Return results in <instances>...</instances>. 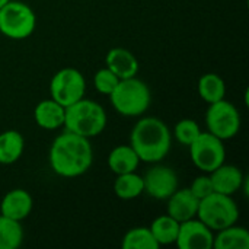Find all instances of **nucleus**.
I'll use <instances>...</instances> for the list:
<instances>
[{
  "instance_id": "nucleus-1",
  "label": "nucleus",
  "mask_w": 249,
  "mask_h": 249,
  "mask_svg": "<svg viewBox=\"0 0 249 249\" xmlns=\"http://www.w3.org/2000/svg\"><path fill=\"white\" fill-rule=\"evenodd\" d=\"M48 160L53 172L58 177L77 178L90 169L93 149L89 139L66 130L54 139Z\"/></svg>"
},
{
  "instance_id": "nucleus-2",
  "label": "nucleus",
  "mask_w": 249,
  "mask_h": 249,
  "mask_svg": "<svg viewBox=\"0 0 249 249\" xmlns=\"http://www.w3.org/2000/svg\"><path fill=\"white\" fill-rule=\"evenodd\" d=\"M130 146L140 162L159 163L171 150L172 133L160 118L144 117L134 124L130 134Z\"/></svg>"
},
{
  "instance_id": "nucleus-3",
  "label": "nucleus",
  "mask_w": 249,
  "mask_h": 249,
  "mask_svg": "<svg viewBox=\"0 0 249 249\" xmlns=\"http://www.w3.org/2000/svg\"><path fill=\"white\" fill-rule=\"evenodd\" d=\"M107 112L104 107L92 99L82 98L66 107L64 128L86 139L99 136L107 127Z\"/></svg>"
},
{
  "instance_id": "nucleus-4",
  "label": "nucleus",
  "mask_w": 249,
  "mask_h": 249,
  "mask_svg": "<svg viewBox=\"0 0 249 249\" xmlns=\"http://www.w3.org/2000/svg\"><path fill=\"white\" fill-rule=\"evenodd\" d=\"M114 109L124 117H140L143 115L152 102V92L149 86L134 77L121 79L109 95Z\"/></svg>"
},
{
  "instance_id": "nucleus-5",
  "label": "nucleus",
  "mask_w": 249,
  "mask_h": 249,
  "mask_svg": "<svg viewBox=\"0 0 249 249\" xmlns=\"http://www.w3.org/2000/svg\"><path fill=\"white\" fill-rule=\"evenodd\" d=\"M197 219H200L213 232H219L228 226L238 223L239 207L232 196L214 191L206 198L200 200Z\"/></svg>"
},
{
  "instance_id": "nucleus-6",
  "label": "nucleus",
  "mask_w": 249,
  "mask_h": 249,
  "mask_svg": "<svg viewBox=\"0 0 249 249\" xmlns=\"http://www.w3.org/2000/svg\"><path fill=\"white\" fill-rule=\"evenodd\" d=\"M36 26V16L32 7L19 0H10L0 7V34L10 39L31 36Z\"/></svg>"
},
{
  "instance_id": "nucleus-7",
  "label": "nucleus",
  "mask_w": 249,
  "mask_h": 249,
  "mask_svg": "<svg viewBox=\"0 0 249 249\" xmlns=\"http://www.w3.org/2000/svg\"><path fill=\"white\" fill-rule=\"evenodd\" d=\"M241 123V114L232 102L220 99L217 102L209 104V109L206 112L207 131L220 140L225 142L238 136Z\"/></svg>"
},
{
  "instance_id": "nucleus-8",
  "label": "nucleus",
  "mask_w": 249,
  "mask_h": 249,
  "mask_svg": "<svg viewBox=\"0 0 249 249\" xmlns=\"http://www.w3.org/2000/svg\"><path fill=\"white\" fill-rule=\"evenodd\" d=\"M188 147L193 163L204 174L213 172L226 162V147L223 140L209 131H201V134Z\"/></svg>"
},
{
  "instance_id": "nucleus-9",
  "label": "nucleus",
  "mask_w": 249,
  "mask_h": 249,
  "mask_svg": "<svg viewBox=\"0 0 249 249\" xmlns=\"http://www.w3.org/2000/svg\"><path fill=\"white\" fill-rule=\"evenodd\" d=\"M50 95L64 108L85 98L86 80L85 76L73 67L58 70L50 82Z\"/></svg>"
},
{
  "instance_id": "nucleus-10",
  "label": "nucleus",
  "mask_w": 249,
  "mask_h": 249,
  "mask_svg": "<svg viewBox=\"0 0 249 249\" xmlns=\"http://www.w3.org/2000/svg\"><path fill=\"white\" fill-rule=\"evenodd\" d=\"M144 193L152 198L166 200L178 190V175L177 172L165 165L155 163L143 177Z\"/></svg>"
},
{
  "instance_id": "nucleus-11",
  "label": "nucleus",
  "mask_w": 249,
  "mask_h": 249,
  "mask_svg": "<svg viewBox=\"0 0 249 249\" xmlns=\"http://www.w3.org/2000/svg\"><path fill=\"white\" fill-rule=\"evenodd\" d=\"M214 232L200 219L194 217L179 223V232L175 245L179 249H212Z\"/></svg>"
},
{
  "instance_id": "nucleus-12",
  "label": "nucleus",
  "mask_w": 249,
  "mask_h": 249,
  "mask_svg": "<svg viewBox=\"0 0 249 249\" xmlns=\"http://www.w3.org/2000/svg\"><path fill=\"white\" fill-rule=\"evenodd\" d=\"M166 212L179 223L197 217L200 200L191 193L190 188H178L166 198Z\"/></svg>"
},
{
  "instance_id": "nucleus-13",
  "label": "nucleus",
  "mask_w": 249,
  "mask_h": 249,
  "mask_svg": "<svg viewBox=\"0 0 249 249\" xmlns=\"http://www.w3.org/2000/svg\"><path fill=\"white\" fill-rule=\"evenodd\" d=\"M34 207L31 194L23 188H15L4 194L0 203V214L9 219L22 222L26 219Z\"/></svg>"
},
{
  "instance_id": "nucleus-14",
  "label": "nucleus",
  "mask_w": 249,
  "mask_h": 249,
  "mask_svg": "<svg viewBox=\"0 0 249 249\" xmlns=\"http://www.w3.org/2000/svg\"><path fill=\"white\" fill-rule=\"evenodd\" d=\"M210 179L213 182V188L216 193L233 196L242 190V185L247 177L238 166L228 165L225 162L219 168H216L213 172H210Z\"/></svg>"
},
{
  "instance_id": "nucleus-15",
  "label": "nucleus",
  "mask_w": 249,
  "mask_h": 249,
  "mask_svg": "<svg viewBox=\"0 0 249 249\" xmlns=\"http://www.w3.org/2000/svg\"><path fill=\"white\" fill-rule=\"evenodd\" d=\"M105 64L120 80L137 76L140 69L137 57L123 47L111 48L105 55Z\"/></svg>"
},
{
  "instance_id": "nucleus-16",
  "label": "nucleus",
  "mask_w": 249,
  "mask_h": 249,
  "mask_svg": "<svg viewBox=\"0 0 249 249\" xmlns=\"http://www.w3.org/2000/svg\"><path fill=\"white\" fill-rule=\"evenodd\" d=\"M64 112L66 108L53 98H50L36 104L34 109V120L38 127L53 131L64 125Z\"/></svg>"
},
{
  "instance_id": "nucleus-17",
  "label": "nucleus",
  "mask_w": 249,
  "mask_h": 249,
  "mask_svg": "<svg viewBox=\"0 0 249 249\" xmlns=\"http://www.w3.org/2000/svg\"><path fill=\"white\" fill-rule=\"evenodd\" d=\"M139 165L140 159L130 144H120L108 155V166L115 175L136 172Z\"/></svg>"
},
{
  "instance_id": "nucleus-18",
  "label": "nucleus",
  "mask_w": 249,
  "mask_h": 249,
  "mask_svg": "<svg viewBox=\"0 0 249 249\" xmlns=\"http://www.w3.org/2000/svg\"><path fill=\"white\" fill-rule=\"evenodd\" d=\"M25 150V139L18 130L0 133V165H12L20 159Z\"/></svg>"
},
{
  "instance_id": "nucleus-19",
  "label": "nucleus",
  "mask_w": 249,
  "mask_h": 249,
  "mask_svg": "<svg viewBox=\"0 0 249 249\" xmlns=\"http://www.w3.org/2000/svg\"><path fill=\"white\" fill-rule=\"evenodd\" d=\"M213 248L216 249H249V232L236 223L228 226L214 235Z\"/></svg>"
},
{
  "instance_id": "nucleus-20",
  "label": "nucleus",
  "mask_w": 249,
  "mask_h": 249,
  "mask_svg": "<svg viewBox=\"0 0 249 249\" xmlns=\"http://www.w3.org/2000/svg\"><path fill=\"white\" fill-rule=\"evenodd\" d=\"M150 232L158 242L159 247L163 245H172L177 242L178 232H179V222L171 217L168 213L156 217L150 225Z\"/></svg>"
},
{
  "instance_id": "nucleus-21",
  "label": "nucleus",
  "mask_w": 249,
  "mask_h": 249,
  "mask_svg": "<svg viewBox=\"0 0 249 249\" xmlns=\"http://www.w3.org/2000/svg\"><path fill=\"white\" fill-rule=\"evenodd\" d=\"M197 90L200 98L207 102L213 104L226 96V83L225 80L216 73H206L198 79Z\"/></svg>"
},
{
  "instance_id": "nucleus-22",
  "label": "nucleus",
  "mask_w": 249,
  "mask_h": 249,
  "mask_svg": "<svg viewBox=\"0 0 249 249\" xmlns=\"http://www.w3.org/2000/svg\"><path fill=\"white\" fill-rule=\"evenodd\" d=\"M114 193L121 200H134L144 193L143 177L137 172L117 175L114 182Z\"/></svg>"
},
{
  "instance_id": "nucleus-23",
  "label": "nucleus",
  "mask_w": 249,
  "mask_h": 249,
  "mask_svg": "<svg viewBox=\"0 0 249 249\" xmlns=\"http://www.w3.org/2000/svg\"><path fill=\"white\" fill-rule=\"evenodd\" d=\"M23 242L20 222L0 214V249H18Z\"/></svg>"
},
{
  "instance_id": "nucleus-24",
  "label": "nucleus",
  "mask_w": 249,
  "mask_h": 249,
  "mask_svg": "<svg viewBox=\"0 0 249 249\" xmlns=\"http://www.w3.org/2000/svg\"><path fill=\"white\" fill-rule=\"evenodd\" d=\"M124 249H159L149 228H133L130 229L121 242Z\"/></svg>"
},
{
  "instance_id": "nucleus-25",
  "label": "nucleus",
  "mask_w": 249,
  "mask_h": 249,
  "mask_svg": "<svg viewBox=\"0 0 249 249\" xmlns=\"http://www.w3.org/2000/svg\"><path fill=\"white\" fill-rule=\"evenodd\" d=\"M174 137L184 146H190L200 134H201V128L198 125V123L193 118H182L175 124L174 128Z\"/></svg>"
},
{
  "instance_id": "nucleus-26",
  "label": "nucleus",
  "mask_w": 249,
  "mask_h": 249,
  "mask_svg": "<svg viewBox=\"0 0 249 249\" xmlns=\"http://www.w3.org/2000/svg\"><path fill=\"white\" fill-rule=\"evenodd\" d=\"M118 82H120V79L108 67H104V69L98 70L95 73V76H93V86H95V89L99 93L107 95V96H109L114 92V89L117 88Z\"/></svg>"
},
{
  "instance_id": "nucleus-27",
  "label": "nucleus",
  "mask_w": 249,
  "mask_h": 249,
  "mask_svg": "<svg viewBox=\"0 0 249 249\" xmlns=\"http://www.w3.org/2000/svg\"><path fill=\"white\" fill-rule=\"evenodd\" d=\"M190 190H191V193L198 200H203L207 196H210L212 193H214V188H213V182L210 179V175H200V177H197L193 181Z\"/></svg>"
},
{
  "instance_id": "nucleus-28",
  "label": "nucleus",
  "mask_w": 249,
  "mask_h": 249,
  "mask_svg": "<svg viewBox=\"0 0 249 249\" xmlns=\"http://www.w3.org/2000/svg\"><path fill=\"white\" fill-rule=\"evenodd\" d=\"M9 1H10V0H0V7H3V6H4L6 3H9Z\"/></svg>"
}]
</instances>
